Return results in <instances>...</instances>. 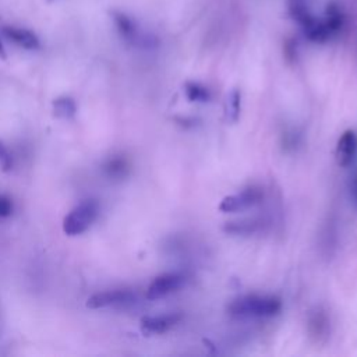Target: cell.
<instances>
[{
	"instance_id": "cell-4",
	"label": "cell",
	"mask_w": 357,
	"mask_h": 357,
	"mask_svg": "<svg viewBox=\"0 0 357 357\" xmlns=\"http://www.w3.org/2000/svg\"><path fill=\"white\" fill-rule=\"evenodd\" d=\"M264 188L257 184L247 185L240 191L225 197L219 204V211L222 212H243L248 208H252L262 202L264 199Z\"/></svg>"
},
{
	"instance_id": "cell-17",
	"label": "cell",
	"mask_w": 357,
	"mask_h": 357,
	"mask_svg": "<svg viewBox=\"0 0 357 357\" xmlns=\"http://www.w3.org/2000/svg\"><path fill=\"white\" fill-rule=\"evenodd\" d=\"M349 187H350V197H351L353 202L357 205V172L351 176Z\"/></svg>"
},
{
	"instance_id": "cell-14",
	"label": "cell",
	"mask_w": 357,
	"mask_h": 357,
	"mask_svg": "<svg viewBox=\"0 0 357 357\" xmlns=\"http://www.w3.org/2000/svg\"><path fill=\"white\" fill-rule=\"evenodd\" d=\"M185 93L190 100L197 102H206L209 99V91L204 85L198 82H188L185 85Z\"/></svg>"
},
{
	"instance_id": "cell-18",
	"label": "cell",
	"mask_w": 357,
	"mask_h": 357,
	"mask_svg": "<svg viewBox=\"0 0 357 357\" xmlns=\"http://www.w3.org/2000/svg\"><path fill=\"white\" fill-rule=\"evenodd\" d=\"M0 57L6 59V50H4V46H3L1 42H0Z\"/></svg>"
},
{
	"instance_id": "cell-1",
	"label": "cell",
	"mask_w": 357,
	"mask_h": 357,
	"mask_svg": "<svg viewBox=\"0 0 357 357\" xmlns=\"http://www.w3.org/2000/svg\"><path fill=\"white\" fill-rule=\"evenodd\" d=\"M282 300L273 294H245L234 298L227 311L240 318H272L282 311Z\"/></svg>"
},
{
	"instance_id": "cell-9",
	"label": "cell",
	"mask_w": 357,
	"mask_h": 357,
	"mask_svg": "<svg viewBox=\"0 0 357 357\" xmlns=\"http://www.w3.org/2000/svg\"><path fill=\"white\" fill-rule=\"evenodd\" d=\"M1 33L4 35V38L15 43L17 46L28 50H35L40 46V40L38 35L26 28H21L15 25H4L1 28Z\"/></svg>"
},
{
	"instance_id": "cell-15",
	"label": "cell",
	"mask_w": 357,
	"mask_h": 357,
	"mask_svg": "<svg viewBox=\"0 0 357 357\" xmlns=\"http://www.w3.org/2000/svg\"><path fill=\"white\" fill-rule=\"evenodd\" d=\"M13 169V158L6 145L0 141V170L10 172Z\"/></svg>"
},
{
	"instance_id": "cell-16",
	"label": "cell",
	"mask_w": 357,
	"mask_h": 357,
	"mask_svg": "<svg viewBox=\"0 0 357 357\" xmlns=\"http://www.w3.org/2000/svg\"><path fill=\"white\" fill-rule=\"evenodd\" d=\"M13 213V201L7 195L0 194V218H7Z\"/></svg>"
},
{
	"instance_id": "cell-2",
	"label": "cell",
	"mask_w": 357,
	"mask_h": 357,
	"mask_svg": "<svg viewBox=\"0 0 357 357\" xmlns=\"http://www.w3.org/2000/svg\"><path fill=\"white\" fill-rule=\"evenodd\" d=\"M99 213V204L95 199H85L78 204L63 220V231L67 236L84 233L95 222Z\"/></svg>"
},
{
	"instance_id": "cell-11",
	"label": "cell",
	"mask_w": 357,
	"mask_h": 357,
	"mask_svg": "<svg viewBox=\"0 0 357 357\" xmlns=\"http://www.w3.org/2000/svg\"><path fill=\"white\" fill-rule=\"evenodd\" d=\"M328 329H329L328 315L324 311L317 310L310 317V332H311V335L318 337V340H319L321 336H326L328 335Z\"/></svg>"
},
{
	"instance_id": "cell-13",
	"label": "cell",
	"mask_w": 357,
	"mask_h": 357,
	"mask_svg": "<svg viewBox=\"0 0 357 357\" xmlns=\"http://www.w3.org/2000/svg\"><path fill=\"white\" fill-rule=\"evenodd\" d=\"M53 112L60 119H71L77 112V106L71 98L60 96L53 100Z\"/></svg>"
},
{
	"instance_id": "cell-3",
	"label": "cell",
	"mask_w": 357,
	"mask_h": 357,
	"mask_svg": "<svg viewBox=\"0 0 357 357\" xmlns=\"http://www.w3.org/2000/svg\"><path fill=\"white\" fill-rule=\"evenodd\" d=\"M110 17L116 26V31L126 42L141 47H151L155 45V38H152L149 33H144L139 29L137 21L128 14L120 10H113L110 11Z\"/></svg>"
},
{
	"instance_id": "cell-7",
	"label": "cell",
	"mask_w": 357,
	"mask_h": 357,
	"mask_svg": "<svg viewBox=\"0 0 357 357\" xmlns=\"http://www.w3.org/2000/svg\"><path fill=\"white\" fill-rule=\"evenodd\" d=\"M181 315L177 312L149 315L141 319V331L146 335H162L180 324Z\"/></svg>"
},
{
	"instance_id": "cell-12",
	"label": "cell",
	"mask_w": 357,
	"mask_h": 357,
	"mask_svg": "<svg viewBox=\"0 0 357 357\" xmlns=\"http://www.w3.org/2000/svg\"><path fill=\"white\" fill-rule=\"evenodd\" d=\"M103 172L112 178H123L128 172L127 160L123 158H110L105 162Z\"/></svg>"
},
{
	"instance_id": "cell-10",
	"label": "cell",
	"mask_w": 357,
	"mask_h": 357,
	"mask_svg": "<svg viewBox=\"0 0 357 357\" xmlns=\"http://www.w3.org/2000/svg\"><path fill=\"white\" fill-rule=\"evenodd\" d=\"M264 226V220L261 218H244L240 220L227 222L225 230L231 234H254L259 231Z\"/></svg>"
},
{
	"instance_id": "cell-5",
	"label": "cell",
	"mask_w": 357,
	"mask_h": 357,
	"mask_svg": "<svg viewBox=\"0 0 357 357\" xmlns=\"http://www.w3.org/2000/svg\"><path fill=\"white\" fill-rule=\"evenodd\" d=\"M185 283V275L181 272H165L158 275L146 289L148 300L163 298L180 290Z\"/></svg>"
},
{
	"instance_id": "cell-6",
	"label": "cell",
	"mask_w": 357,
	"mask_h": 357,
	"mask_svg": "<svg viewBox=\"0 0 357 357\" xmlns=\"http://www.w3.org/2000/svg\"><path fill=\"white\" fill-rule=\"evenodd\" d=\"M135 294L131 290L127 289H119V290H107V291H100L92 294L86 300V307L91 310H99V308H106V307H120V305H127L134 303Z\"/></svg>"
},
{
	"instance_id": "cell-8",
	"label": "cell",
	"mask_w": 357,
	"mask_h": 357,
	"mask_svg": "<svg viewBox=\"0 0 357 357\" xmlns=\"http://www.w3.org/2000/svg\"><path fill=\"white\" fill-rule=\"evenodd\" d=\"M357 156V132L354 130H346L336 144V160L339 166H350Z\"/></svg>"
}]
</instances>
